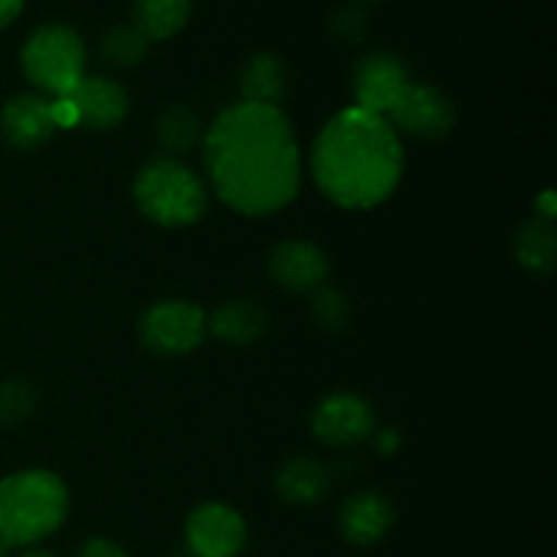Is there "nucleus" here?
<instances>
[{
    "instance_id": "obj_1",
    "label": "nucleus",
    "mask_w": 557,
    "mask_h": 557,
    "mask_svg": "<svg viewBox=\"0 0 557 557\" xmlns=\"http://www.w3.org/2000/svg\"><path fill=\"white\" fill-rule=\"evenodd\" d=\"M212 190L239 215H272L302 183L299 145L281 107L239 101L223 109L201 136Z\"/></svg>"
},
{
    "instance_id": "obj_2",
    "label": "nucleus",
    "mask_w": 557,
    "mask_h": 557,
    "mask_svg": "<svg viewBox=\"0 0 557 557\" xmlns=\"http://www.w3.org/2000/svg\"><path fill=\"white\" fill-rule=\"evenodd\" d=\"M406 166L400 134L368 109H341L315 136L310 172L332 205L373 210L397 190Z\"/></svg>"
},
{
    "instance_id": "obj_3",
    "label": "nucleus",
    "mask_w": 557,
    "mask_h": 557,
    "mask_svg": "<svg viewBox=\"0 0 557 557\" xmlns=\"http://www.w3.org/2000/svg\"><path fill=\"white\" fill-rule=\"evenodd\" d=\"M69 515L63 479L44 468H27L0 479V544L33 547L52 536Z\"/></svg>"
},
{
    "instance_id": "obj_4",
    "label": "nucleus",
    "mask_w": 557,
    "mask_h": 557,
    "mask_svg": "<svg viewBox=\"0 0 557 557\" xmlns=\"http://www.w3.org/2000/svg\"><path fill=\"white\" fill-rule=\"evenodd\" d=\"M134 201L147 221L166 228L194 226L207 212V188L183 161L158 156L139 169Z\"/></svg>"
},
{
    "instance_id": "obj_5",
    "label": "nucleus",
    "mask_w": 557,
    "mask_h": 557,
    "mask_svg": "<svg viewBox=\"0 0 557 557\" xmlns=\"http://www.w3.org/2000/svg\"><path fill=\"white\" fill-rule=\"evenodd\" d=\"M85 41L63 22L36 27L22 44V74L44 98H63L85 76Z\"/></svg>"
},
{
    "instance_id": "obj_6",
    "label": "nucleus",
    "mask_w": 557,
    "mask_h": 557,
    "mask_svg": "<svg viewBox=\"0 0 557 557\" xmlns=\"http://www.w3.org/2000/svg\"><path fill=\"white\" fill-rule=\"evenodd\" d=\"M139 337L147 351L183 357L207 337V313L188 299H163L141 313Z\"/></svg>"
},
{
    "instance_id": "obj_7",
    "label": "nucleus",
    "mask_w": 557,
    "mask_h": 557,
    "mask_svg": "<svg viewBox=\"0 0 557 557\" xmlns=\"http://www.w3.org/2000/svg\"><path fill=\"white\" fill-rule=\"evenodd\" d=\"M411 82L408 65L400 54L386 52V49L362 54L351 71V90L357 101L354 107L386 117Z\"/></svg>"
},
{
    "instance_id": "obj_8",
    "label": "nucleus",
    "mask_w": 557,
    "mask_h": 557,
    "mask_svg": "<svg viewBox=\"0 0 557 557\" xmlns=\"http://www.w3.org/2000/svg\"><path fill=\"white\" fill-rule=\"evenodd\" d=\"M392 128L397 134L417 136V139H444L451 128H455V103L446 96L444 90L433 85H422V82H411L406 87V92L400 96V101L392 107V112L386 114Z\"/></svg>"
},
{
    "instance_id": "obj_9",
    "label": "nucleus",
    "mask_w": 557,
    "mask_h": 557,
    "mask_svg": "<svg viewBox=\"0 0 557 557\" xmlns=\"http://www.w3.org/2000/svg\"><path fill=\"white\" fill-rule=\"evenodd\" d=\"M245 539V520L232 506L205 504L185 522V547L194 557H237Z\"/></svg>"
},
{
    "instance_id": "obj_10",
    "label": "nucleus",
    "mask_w": 557,
    "mask_h": 557,
    "mask_svg": "<svg viewBox=\"0 0 557 557\" xmlns=\"http://www.w3.org/2000/svg\"><path fill=\"white\" fill-rule=\"evenodd\" d=\"M310 428L326 446H357L375 433V411L364 397L337 392L315 406Z\"/></svg>"
},
{
    "instance_id": "obj_11",
    "label": "nucleus",
    "mask_w": 557,
    "mask_h": 557,
    "mask_svg": "<svg viewBox=\"0 0 557 557\" xmlns=\"http://www.w3.org/2000/svg\"><path fill=\"white\" fill-rule=\"evenodd\" d=\"M270 277L286 292L313 294L330 275V261L319 245L308 239H283L267 256Z\"/></svg>"
},
{
    "instance_id": "obj_12",
    "label": "nucleus",
    "mask_w": 557,
    "mask_h": 557,
    "mask_svg": "<svg viewBox=\"0 0 557 557\" xmlns=\"http://www.w3.org/2000/svg\"><path fill=\"white\" fill-rule=\"evenodd\" d=\"M54 131L49 98L38 92H20L0 109V136L14 150H36Z\"/></svg>"
},
{
    "instance_id": "obj_13",
    "label": "nucleus",
    "mask_w": 557,
    "mask_h": 557,
    "mask_svg": "<svg viewBox=\"0 0 557 557\" xmlns=\"http://www.w3.org/2000/svg\"><path fill=\"white\" fill-rule=\"evenodd\" d=\"M337 525H341L346 542L357 544V547H370V544H379L395 525V509L386 495L375 493V490H362L341 506Z\"/></svg>"
},
{
    "instance_id": "obj_14",
    "label": "nucleus",
    "mask_w": 557,
    "mask_h": 557,
    "mask_svg": "<svg viewBox=\"0 0 557 557\" xmlns=\"http://www.w3.org/2000/svg\"><path fill=\"white\" fill-rule=\"evenodd\" d=\"M65 98H71L79 123L87 128H114L128 114V92L109 76H82L79 85Z\"/></svg>"
},
{
    "instance_id": "obj_15",
    "label": "nucleus",
    "mask_w": 557,
    "mask_h": 557,
    "mask_svg": "<svg viewBox=\"0 0 557 557\" xmlns=\"http://www.w3.org/2000/svg\"><path fill=\"white\" fill-rule=\"evenodd\" d=\"M267 326H270V319H267L264 308L250 299H234L207 315V332L232 346H250V343L261 341Z\"/></svg>"
},
{
    "instance_id": "obj_16",
    "label": "nucleus",
    "mask_w": 557,
    "mask_h": 557,
    "mask_svg": "<svg viewBox=\"0 0 557 557\" xmlns=\"http://www.w3.org/2000/svg\"><path fill=\"white\" fill-rule=\"evenodd\" d=\"M332 476L321 462L308 460V457H294L277 471L275 490L286 504L310 506L319 504L330 493Z\"/></svg>"
},
{
    "instance_id": "obj_17",
    "label": "nucleus",
    "mask_w": 557,
    "mask_h": 557,
    "mask_svg": "<svg viewBox=\"0 0 557 557\" xmlns=\"http://www.w3.org/2000/svg\"><path fill=\"white\" fill-rule=\"evenodd\" d=\"M190 9L194 0H134L131 27L139 30L147 41H166L188 25Z\"/></svg>"
},
{
    "instance_id": "obj_18",
    "label": "nucleus",
    "mask_w": 557,
    "mask_h": 557,
    "mask_svg": "<svg viewBox=\"0 0 557 557\" xmlns=\"http://www.w3.org/2000/svg\"><path fill=\"white\" fill-rule=\"evenodd\" d=\"M286 87H288L286 65H283V60L277 58V54L259 52L243 65V74H239L243 101L277 107L281 98L286 96Z\"/></svg>"
},
{
    "instance_id": "obj_19",
    "label": "nucleus",
    "mask_w": 557,
    "mask_h": 557,
    "mask_svg": "<svg viewBox=\"0 0 557 557\" xmlns=\"http://www.w3.org/2000/svg\"><path fill=\"white\" fill-rule=\"evenodd\" d=\"M515 253L517 261L528 272H533V275H549L557 261L555 223L544 221V218H531L528 223H522L515 239Z\"/></svg>"
},
{
    "instance_id": "obj_20",
    "label": "nucleus",
    "mask_w": 557,
    "mask_h": 557,
    "mask_svg": "<svg viewBox=\"0 0 557 557\" xmlns=\"http://www.w3.org/2000/svg\"><path fill=\"white\" fill-rule=\"evenodd\" d=\"M201 123L190 109L185 107H169L166 112H161V117L156 120V141L163 150V156L177 158L185 152L194 150L196 145H201Z\"/></svg>"
},
{
    "instance_id": "obj_21",
    "label": "nucleus",
    "mask_w": 557,
    "mask_h": 557,
    "mask_svg": "<svg viewBox=\"0 0 557 557\" xmlns=\"http://www.w3.org/2000/svg\"><path fill=\"white\" fill-rule=\"evenodd\" d=\"M150 41L131 25H114L101 36V54L114 69H134L147 58Z\"/></svg>"
},
{
    "instance_id": "obj_22",
    "label": "nucleus",
    "mask_w": 557,
    "mask_h": 557,
    "mask_svg": "<svg viewBox=\"0 0 557 557\" xmlns=\"http://www.w3.org/2000/svg\"><path fill=\"white\" fill-rule=\"evenodd\" d=\"M310 313L313 321L326 332H343L351 324V302L346 299V294L335 292V288H315L313 299H310Z\"/></svg>"
},
{
    "instance_id": "obj_23",
    "label": "nucleus",
    "mask_w": 557,
    "mask_h": 557,
    "mask_svg": "<svg viewBox=\"0 0 557 557\" xmlns=\"http://www.w3.org/2000/svg\"><path fill=\"white\" fill-rule=\"evenodd\" d=\"M38 406L36 386L22 379H9L0 384V422L20 424L33 417Z\"/></svg>"
},
{
    "instance_id": "obj_24",
    "label": "nucleus",
    "mask_w": 557,
    "mask_h": 557,
    "mask_svg": "<svg viewBox=\"0 0 557 557\" xmlns=\"http://www.w3.org/2000/svg\"><path fill=\"white\" fill-rule=\"evenodd\" d=\"M368 14H364L362 5H346V9H337L330 20L332 36L341 38L346 44H357L368 36Z\"/></svg>"
},
{
    "instance_id": "obj_25",
    "label": "nucleus",
    "mask_w": 557,
    "mask_h": 557,
    "mask_svg": "<svg viewBox=\"0 0 557 557\" xmlns=\"http://www.w3.org/2000/svg\"><path fill=\"white\" fill-rule=\"evenodd\" d=\"M49 109H52L54 128H74V125H79V114H76V107L71 103V98H52Z\"/></svg>"
},
{
    "instance_id": "obj_26",
    "label": "nucleus",
    "mask_w": 557,
    "mask_h": 557,
    "mask_svg": "<svg viewBox=\"0 0 557 557\" xmlns=\"http://www.w3.org/2000/svg\"><path fill=\"white\" fill-rule=\"evenodd\" d=\"M76 557H128V555L123 553V547L109 542V539H90V542H85V547L79 549V555Z\"/></svg>"
},
{
    "instance_id": "obj_27",
    "label": "nucleus",
    "mask_w": 557,
    "mask_h": 557,
    "mask_svg": "<svg viewBox=\"0 0 557 557\" xmlns=\"http://www.w3.org/2000/svg\"><path fill=\"white\" fill-rule=\"evenodd\" d=\"M373 441H375V449H379L384 457L395 455L397 446H400V435H397V430H392V428L373 433Z\"/></svg>"
},
{
    "instance_id": "obj_28",
    "label": "nucleus",
    "mask_w": 557,
    "mask_h": 557,
    "mask_svg": "<svg viewBox=\"0 0 557 557\" xmlns=\"http://www.w3.org/2000/svg\"><path fill=\"white\" fill-rule=\"evenodd\" d=\"M557 215V196L553 188L542 190L536 199V218H544V221H555Z\"/></svg>"
},
{
    "instance_id": "obj_29",
    "label": "nucleus",
    "mask_w": 557,
    "mask_h": 557,
    "mask_svg": "<svg viewBox=\"0 0 557 557\" xmlns=\"http://www.w3.org/2000/svg\"><path fill=\"white\" fill-rule=\"evenodd\" d=\"M25 9V0H0V30L9 27Z\"/></svg>"
},
{
    "instance_id": "obj_30",
    "label": "nucleus",
    "mask_w": 557,
    "mask_h": 557,
    "mask_svg": "<svg viewBox=\"0 0 557 557\" xmlns=\"http://www.w3.org/2000/svg\"><path fill=\"white\" fill-rule=\"evenodd\" d=\"M20 557H58V555H52V553H49V549H38V547H30V549H25V553H22Z\"/></svg>"
},
{
    "instance_id": "obj_31",
    "label": "nucleus",
    "mask_w": 557,
    "mask_h": 557,
    "mask_svg": "<svg viewBox=\"0 0 557 557\" xmlns=\"http://www.w3.org/2000/svg\"><path fill=\"white\" fill-rule=\"evenodd\" d=\"M359 3H379V0H359Z\"/></svg>"
}]
</instances>
